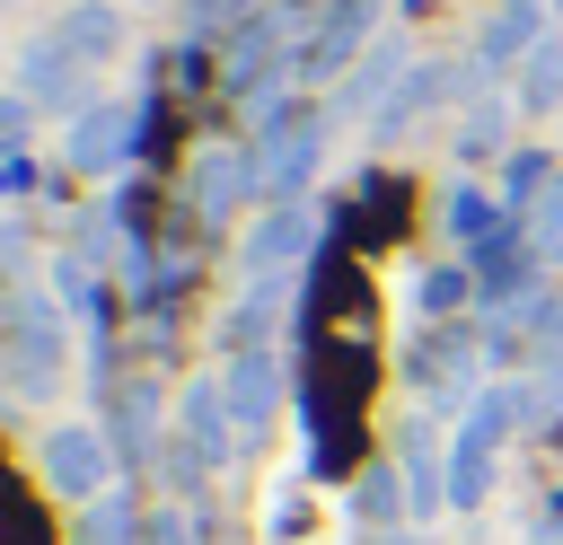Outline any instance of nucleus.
I'll return each instance as SVG.
<instances>
[{"label":"nucleus","instance_id":"1","mask_svg":"<svg viewBox=\"0 0 563 545\" xmlns=\"http://www.w3.org/2000/svg\"><path fill=\"white\" fill-rule=\"evenodd\" d=\"M9 369H18V396H44L53 378H62V325H53V308L44 299H26L18 290V308H9Z\"/></svg>","mask_w":563,"mask_h":545},{"label":"nucleus","instance_id":"2","mask_svg":"<svg viewBox=\"0 0 563 545\" xmlns=\"http://www.w3.org/2000/svg\"><path fill=\"white\" fill-rule=\"evenodd\" d=\"M317 149H325V123L299 114V105H273V141H264V158H255V185H264V193H299L308 167H317Z\"/></svg>","mask_w":563,"mask_h":545},{"label":"nucleus","instance_id":"3","mask_svg":"<svg viewBox=\"0 0 563 545\" xmlns=\"http://www.w3.org/2000/svg\"><path fill=\"white\" fill-rule=\"evenodd\" d=\"M141 141V105H88L70 123V167H114Z\"/></svg>","mask_w":563,"mask_h":545},{"label":"nucleus","instance_id":"4","mask_svg":"<svg viewBox=\"0 0 563 545\" xmlns=\"http://www.w3.org/2000/svg\"><path fill=\"white\" fill-rule=\"evenodd\" d=\"M510 431V396H484L475 413H466V431H457V501H475L484 492V466H493V440Z\"/></svg>","mask_w":563,"mask_h":545},{"label":"nucleus","instance_id":"5","mask_svg":"<svg viewBox=\"0 0 563 545\" xmlns=\"http://www.w3.org/2000/svg\"><path fill=\"white\" fill-rule=\"evenodd\" d=\"M308 237H317V220H308V211H290V202H282V211H264V229L246 237V272H290V264L308 255Z\"/></svg>","mask_w":563,"mask_h":545},{"label":"nucleus","instance_id":"6","mask_svg":"<svg viewBox=\"0 0 563 545\" xmlns=\"http://www.w3.org/2000/svg\"><path fill=\"white\" fill-rule=\"evenodd\" d=\"M18 88H26V105H70V97H79V53H70L62 35H44V44L26 53Z\"/></svg>","mask_w":563,"mask_h":545},{"label":"nucleus","instance_id":"7","mask_svg":"<svg viewBox=\"0 0 563 545\" xmlns=\"http://www.w3.org/2000/svg\"><path fill=\"white\" fill-rule=\"evenodd\" d=\"M44 475L62 483V492H97V475H106V457H97V431H53L44 440Z\"/></svg>","mask_w":563,"mask_h":545},{"label":"nucleus","instance_id":"8","mask_svg":"<svg viewBox=\"0 0 563 545\" xmlns=\"http://www.w3.org/2000/svg\"><path fill=\"white\" fill-rule=\"evenodd\" d=\"M246 193H255V158L220 149V158H202V167H194V202H202L211 220H220V211H238Z\"/></svg>","mask_w":563,"mask_h":545},{"label":"nucleus","instance_id":"9","mask_svg":"<svg viewBox=\"0 0 563 545\" xmlns=\"http://www.w3.org/2000/svg\"><path fill=\"white\" fill-rule=\"evenodd\" d=\"M440 220H449V237H457V246H493L510 211H501V202H484L475 185H449V202H440Z\"/></svg>","mask_w":563,"mask_h":545},{"label":"nucleus","instance_id":"10","mask_svg":"<svg viewBox=\"0 0 563 545\" xmlns=\"http://www.w3.org/2000/svg\"><path fill=\"white\" fill-rule=\"evenodd\" d=\"M282 26H290V9H255V26L229 44V88H255L264 79V53L282 44Z\"/></svg>","mask_w":563,"mask_h":545},{"label":"nucleus","instance_id":"11","mask_svg":"<svg viewBox=\"0 0 563 545\" xmlns=\"http://www.w3.org/2000/svg\"><path fill=\"white\" fill-rule=\"evenodd\" d=\"M53 35H62V44L79 53V62H97V53H114V44H123V18H114L106 0H88V9H70V18L53 26Z\"/></svg>","mask_w":563,"mask_h":545},{"label":"nucleus","instance_id":"12","mask_svg":"<svg viewBox=\"0 0 563 545\" xmlns=\"http://www.w3.org/2000/svg\"><path fill=\"white\" fill-rule=\"evenodd\" d=\"M229 413H238V404H229V387H211V378H202V387H185V422H194V440H202L211 457H229V448H238V440H229Z\"/></svg>","mask_w":563,"mask_h":545},{"label":"nucleus","instance_id":"13","mask_svg":"<svg viewBox=\"0 0 563 545\" xmlns=\"http://www.w3.org/2000/svg\"><path fill=\"white\" fill-rule=\"evenodd\" d=\"M537 35H545V9L537 0H510L493 26H484V62H510V53H537Z\"/></svg>","mask_w":563,"mask_h":545},{"label":"nucleus","instance_id":"14","mask_svg":"<svg viewBox=\"0 0 563 545\" xmlns=\"http://www.w3.org/2000/svg\"><path fill=\"white\" fill-rule=\"evenodd\" d=\"M519 105H528V114L563 105V35H537V53H528V79H519Z\"/></svg>","mask_w":563,"mask_h":545},{"label":"nucleus","instance_id":"15","mask_svg":"<svg viewBox=\"0 0 563 545\" xmlns=\"http://www.w3.org/2000/svg\"><path fill=\"white\" fill-rule=\"evenodd\" d=\"M220 387H229V404H238L246 422H264V413H273V387H282V369H273V360H238Z\"/></svg>","mask_w":563,"mask_h":545},{"label":"nucleus","instance_id":"16","mask_svg":"<svg viewBox=\"0 0 563 545\" xmlns=\"http://www.w3.org/2000/svg\"><path fill=\"white\" fill-rule=\"evenodd\" d=\"M369 9H378V0H352V9H334V26H325V35H317V53H308V79H325V70H334V62H343V53L361 44Z\"/></svg>","mask_w":563,"mask_h":545},{"label":"nucleus","instance_id":"17","mask_svg":"<svg viewBox=\"0 0 563 545\" xmlns=\"http://www.w3.org/2000/svg\"><path fill=\"white\" fill-rule=\"evenodd\" d=\"M35 167H26V97H0V185L18 193Z\"/></svg>","mask_w":563,"mask_h":545},{"label":"nucleus","instance_id":"18","mask_svg":"<svg viewBox=\"0 0 563 545\" xmlns=\"http://www.w3.org/2000/svg\"><path fill=\"white\" fill-rule=\"evenodd\" d=\"M457 299H466V272H457V264L413 272V308H422V316H440V325H449V316H457Z\"/></svg>","mask_w":563,"mask_h":545},{"label":"nucleus","instance_id":"19","mask_svg":"<svg viewBox=\"0 0 563 545\" xmlns=\"http://www.w3.org/2000/svg\"><path fill=\"white\" fill-rule=\"evenodd\" d=\"M396 62H405L396 44H387V53H369V62L352 70V88H343V114H369V105H378V79H396Z\"/></svg>","mask_w":563,"mask_h":545},{"label":"nucleus","instance_id":"20","mask_svg":"<svg viewBox=\"0 0 563 545\" xmlns=\"http://www.w3.org/2000/svg\"><path fill=\"white\" fill-rule=\"evenodd\" d=\"M528 237H537V255H545V264H563V176L537 193V229H528Z\"/></svg>","mask_w":563,"mask_h":545},{"label":"nucleus","instance_id":"21","mask_svg":"<svg viewBox=\"0 0 563 545\" xmlns=\"http://www.w3.org/2000/svg\"><path fill=\"white\" fill-rule=\"evenodd\" d=\"M273 308H282V290H273V281H264V290H255V299H246V308H238V316H229V325H220V334H229V343H255V334H264V325H273Z\"/></svg>","mask_w":563,"mask_h":545}]
</instances>
